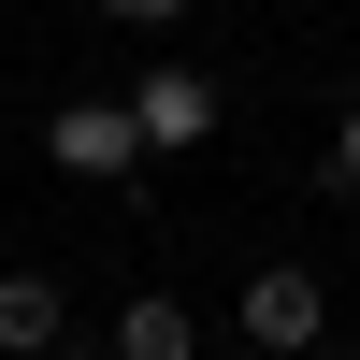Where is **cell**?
<instances>
[{
    "label": "cell",
    "instance_id": "cell-1",
    "mask_svg": "<svg viewBox=\"0 0 360 360\" xmlns=\"http://www.w3.org/2000/svg\"><path fill=\"white\" fill-rule=\"evenodd\" d=\"M231 346H259V360H317V346H332V288H317L303 259H259V274L231 288Z\"/></svg>",
    "mask_w": 360,
    "mask_h": 360
},
{
    "label": "cell",
    "instance_id": "cell-2",
    "mask_svg": "<svg viewBox=\"0 0 360 360\" xmlns=\"http://www.w3.org/2000/svg\"><path fill=\"white\" fill-rule=\"evenodd\" d=\"M44 159L72 173V188H130V173H144V130H130V101H101V86H86V101L44 115Z\"/></svg>",
    "mask_w": 360,
    "mask_h": 360
},
{
    "label": "cell",
    "instance_id": "cell-3",
    "mask_svg": "<svg viewBox=\"0 0 360 360\" xmlns=\"http://www.w3.org/2000/svg\"><path fill=\"white\" fill-rule=\"evenodd\" d=\"M130 101V130H144V159H188V144H217V72L202 58H159L144 86H115Z\"/></svg>",
    "mask_w": 360,
    "mask_h": 360
},
{
    "label": "cell",
    "instance_id": "cell-4",
    "mask_svg": "<svg viewBox=\"0 0 360 360\" xmlns=\"http://www.w3.org/2000/svg\"><path fill=\"white\" fill-rule=\"evenodd\" d=\"M101 346H115V360H202V346H217V332H202V317L173 303V288H130V303L101 317Z\"/></svg>",
    "mask_w": 360,
    "mask_h": 360
},
{
    "label": "cell",
    "instance_id": "cell-5",
    "mask_svg": "<svg viewBox=\"0 0 360 360\" xmlns=\"http://www.w3.org/2000/svg\"><path fill=\"white\" fill-rule=\"evenodd\" d=\"M72 346V288L58 274H0V360H58Z\"/></svg>",
    "mask_w": 360,
    "mask_h": 360
},
{
    "label": "cell",
    "instance_id": "cell-6",
    "mask_svg": "<svg viewBox=\"0 0 360 360\" xmlns=\"http://www.w3.org/2000/svg\"><path fill=\"white\" fill-rule=\"evenodd\" d=\"M317 202H360V86H346V115H332V144H317Z\"/></svg>",
    "mask_w": 360,
    "mask_h": 360
},
{
    "label": "cell",
    "instance_id": "cell-7",
    "mask_svg": "<svg viewBox=\"0 0 360 360\" xmlns=\"http://www.w3.org/2000/svg\"><path fill=\"white\" fill-rule=\"evenodd\" d=\"M101 29H188V0H86Z\"/></svg>",
    "mask_w": 360,
    "mask_h": 360
},
{
    "label": "cell",
    "instance_id": "cell-8",
    "mask_svg": "<svg viewBox=\"0 0 360 360\" xmlns=\"http://www.w3.org/2000/svg\"><path fill=\"white\" fill-rule=\"evenodd\" d=\"M58 360H115V346H101V332H72V346H58Z\"/></svg>",
    "mask_w": 360,
    "mask_h": 360
},
{
    "label": "cell",
    "instance_id": "cell-9",
    "mask_svg": "<svg viewBox=\"0 0 360 360\" xmlns=\"http://www.w3.org/2000/svg\"><path fill=\"white\" fill-rule=\"evenodd\" d=\"M202 360H259V346H231V332H217V346H202Z\"/></svg>",
    "mask_w": 360,
    "mask_h": 360
},
{
    "label": "cell",
    "instance_id": "cell-10",
    "mask_svg": "<svg viewBox=\"0 0 360 360\" xmlns=\"http://www.w3.org/2000/svg\"><path fill=\"white\" fill-rule=\"evenodd\" d=\"M346 259H360V202H346Z\"/></svg>",
    "mask_w": 360,
    "mask_h": 360
}]
</instances>
